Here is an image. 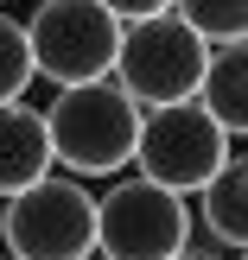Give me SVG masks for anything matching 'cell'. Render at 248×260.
I'll use <instances>...</instances> for the list:
<instances>
[{"instance_id": "4fadbf2b", "label": "cell", "mask_w": 248, "mask_h": 260, "mask_svg": "<svg viewBox=\"0 0 248 260\" xmlns=\"http://www.w3.org/2000/svg\"><path fill=\"white\" fill-rule=\"evenodd\" d=\"M166 260H229V254H204V248H191V241H185V248H178V254H166Z\"/></svg>"}, {"instance_id": "3957f363", "label": "cell", "mask_w": 248, "mask_h": 260, "mask_svg": "<svg viewBox=\"0 0 248 260\" xmlns=\"http://www.w3.org/2000/svg\"><path fill=\"white\" fill-rule=\"evenodd\" d=\"M204 63H210V45L178 13H147V19H121V45H115L108 76L140 108H159V102H191L198 95Z\"/></svg>"}, {"instance_id": "5bb4252c", "label": "cell", "mask_w": 248, "mask_h": 260, "mask_svg": "<svg viewBox=\"0 0 248 260\" xmlns=\"http://www.w3.org/2000/svg\"><path fill=\"white\" fill-rule=\"evenodd\" d=\"M0 260H19V254H0Z\"/></svg>"}, {"instance_id": "52a82bcc", "label": "cell", "mask_w": 248, "mask_h": 260, "mask_svg": "<svg viewBox=\"0 0 248 260\" xmlns=\"http://www.w3.org/2000/svg\"><path fill=\"white\" fill-rule=\"evenodd\" d=\"M45 172H51L45 108H32V102H0V197L25 190Z\"/></svg>"}, {"instance_id": "30bf717a", "label": "cell", "mask_w": 248, "mask_h": 260, "mask_svg": "<svg viewBox=\"0 0 248 260\" xmlns=\"http://www.w3.org/2000/svg\"><path fill=\"white\" fill-rule=\"evenodd\" d=\"M172 13L204 38V45H236L248 32V0H172Z\"/></svg>"}, {"instance_id": "7c38bea8", "label": "cell", "mask_w": 248, "mask_h": 260, "mask_svg": "<svg viewBox=\"0 0 248 260\" xmlns=\"http://www.w3.org/2000/svg\"><path fill=\"white\" fill-rule=\"evenodd\" d=\"M115 19H147V13H172V0H102Z\"/></svg>"}, {"instance_id": "8992f818", "label": "cell", "mask_w": 248, "mask_h": 260, "mask_svg": "<svg viewBox=\"0 0 248 260\" xmlns=\"http://www.w3.org/2000/svg\"><path fill=\"white\" fill-rule=\"evenodd\" d=\"M229 152H236V140H229L223 127L198 108V95H191V102H159V108H140L134 172L153 178V184H166V190H178V197H191V190H198L204 178L229 159Z\"/></svg>"}, {"instance_id": "5b68a950", "label": "cell", "mask_w": 248, "mask_h": 260, "mask_svg": "<svg viewBox=\"0 0 248 260\" xmlns=\"http://www.w3.org/2000/svg\"><path fill=\"white\" fill-rule=\"evenodd\" d=\"M191 235H198L191 203L140 172L96 197V254L102 260H166Z\"/></svg>"}, {"instance_id": "9c48e42d", "label": "cell", "mask_w": 248, "mask_h": 260, "mask_svg": "<svg viewBox=\"0 0 248 260\" xmlns=\"http://www.w3.org/2000/svg\"><path fill=\"white\" fill-rule=\"evenodd\" d=\"M198 108L223 127L229 140L248 134V57H242V38L236 45H210V63L198 76Z\"/></svg>"}, {"instance_id": "277c9868", "label": "cell", "mask_w": 248, "mask_h": 260, "mask_svg": "<svg viewBox=\"0 0 248 260\" xmlns=\"http://www.w3.org/2000/svg\"><path fill=\"white\" fill-rule=\"evenodd\" d=\"M25 45H32V76L45 83H96L115 70V45H121V19L102 0H38L25 19Z\"/></svg>"}, {"instance_id": "7a4b0ae2", "label": "cell", "mask_w": 248, "mask_h": 260, "mask_svg": "<svg viewBox=\"0 0 248 260\" xmlns=\"http://www.w3.org/2000/svg\"><path fill=\"white\" fill-rule=\"evenodd\" d=\"M0 241L19 260H89L96 254V197L83 178L45 172L0 197Z\"/></svg>"}, {"instance_id": "8fae6325", "label": "cell", "mask_w": 248, "mask_h": 260, "mask_svg": "<svg viewBox=\"0 0 248 260\" xmlns=\"http://www.w3.org/2000/svg\"><path fill=\"white\" fill-rule=\"evenodd\" d=\"M32 45H25V19H13L0 7V102H19L32 89Z\"/></svg>"}, {"instance_id": "ba28073f", "label": "cell", "mask_w": 248, "mask_h": 260, "mask_svg": "<svg viewBox=\"0 0 248 260\" xmlns=\"http://www.w3.org/2000/svg\"><path fill=\"white\" fill-rule=\"evenodd\" d=\"M191 197H198L191 222H204V235L223 241V254H242V241H248V165H242V152H229Z\"/></svg>"}, {"instance_id": "6da1fadb", "label": "cell", "mask_w": 248, "mask_h": 260, "mask_svg": "<svg viewBox=\"0 0 248 260\" xmlns=\"http://www.w3.org/2000/svg\"><path fill=\"white\" fill-rule=\"evenodd\" d=\"M134 134H140V102L115 76L96 83H64L45 108V140L51 165L70 178H115L134 165Z\"/></svg>"}, {"instance_id": "9a60e30c", "label": "cell", "mask_w": 248, "mask_h": 260, "mask_svg": "<svg viewBox=\"0 0 248 260\" xmlns=\"http://www.w3.org/2000/svg\"><path fill=\"white\" fill-rule=\"evenodd\" d=\"M89 260H102V254H89Z\"/></svg>"}]
</instances>
